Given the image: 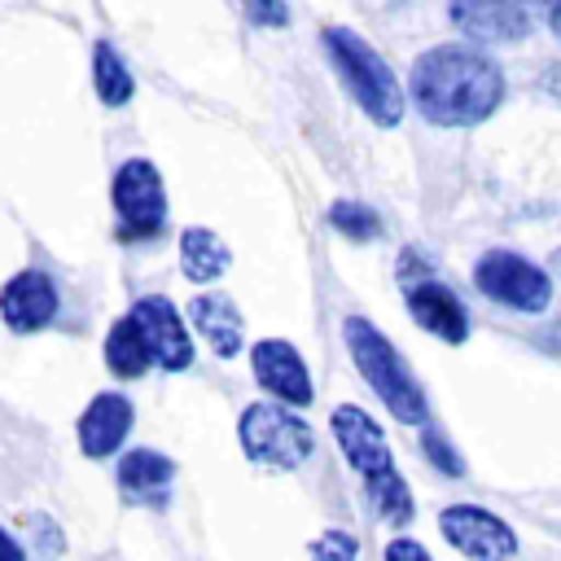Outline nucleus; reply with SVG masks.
<instances>
[{
  "label": "nucleus",
  "instance_id": "11",
  "mask_svg": "<svg viewBox=\"0 0 561 561\" xmlns=\"http://www.w3.org/2000/svg\"><path fill=\"white\" fill-rule=\"evenodd\" d=\"M250 368H254L259 386H263L272 399L289 403V408H307V403L316 399L311 373H307L302 355H298L285 337H263V342H254V346H250Z\"/></svg>",
  "mask_w": 561,
  "mask_h": 561
},
{
  "label": "nucleus",
  "instance_id": "21",
  "mask_svg": "<svg viewBox=\"0 0 561 561\" xmlns=\"http://www.w3.org/2000/svg\"><path fill=\"white\" fill-rule=\"evenodd\" d=\"M421 447H425V456H430L443 473H451V478H460V473H465V460H460V456H456V451H451V447H447L430 425H421Z\"/></svg>",
  "mask_w": 561,
  "mask_h": 561
},
{
  "label": "nucleus",
  "instance_id": "23",
  "mask_svg": "<svg viewBox=\"0 0 561 561\" xmlns=\"http://www.w3.org/2000/svg\"><path fill=\"white\" fill-rule=\"evenodd\" d=\"M307 552H311V557H355V552H359V543H355V539H346V535H324V539H316Z\"/></svg>",
  "mask_w": 561,
  "mask_h": 561
},
{
  "label": "nucleus",
  "instance_id": "29",
  "mask_svg": "<svg viewBox=\"0 0 561 561\" xmlns=\"http://www.w3.org/2000/svg\"><path fill=\"white\" fill-rule=\"evenodd\" d=\"M552 276H561V250L552 254Z\"/></svg>",
  "mask_w": 561,
  "mask_h": 561
},
{
  "label": "nucleus",
  "instance_id": "19",
  "mask_svg": "<svg viewBox=\"0 0 561 561\" xmlns=\"http://www.w3.org/2000/svg\"><path fill=\"white\" fill-rule=\"evenodd\" d=\"M92 88H96L101 105H110V110L114 105H127L131 92H136V79L127 70V61L114 53L110 39H96V48H92Z\"/></svg>",
  "mask_w": 561,
  "mask_h": 561
},
{
  "label": "nucleus",
  "instance_id": "20",
  "mask_svg": "<svg viewBox=\"0 0 561 561\" xmlns=\"http://www.w3.org/2000/svg\"><path fill=\"white\" fill-rule=\"evenodd\" d=\"M329 224H333L342 237H351V241H377V237H381V219H377L373 206H364V202H333V206H329Z\"/></svg>",
  "mask_w": 561,
  "mask_h": 561
},
{
  "label": "nucleus",
  "instance_id": "6",
  "mask_svg": "<svg viewBox=\"0 0 561 561\" xmlns=\"http://www.w3.org/2000/svg\"><path fill=\"white\" fill-rule=\"evenodd\" d=\"M473 285L482 298L500 302V307H513V311H526V316H539L548 311L552 302V280L539 263H530L526 254H513V250H486L478 263H473Z\"/></svg>",
  "mask_w": 561,
  "mask_h": 561
},
{
  "label": "nucleus",
  "instance_id": "17",
  "mask_svg": "<svg viewBox=\"0 0 561 561\" xmlns=\"http://www.w3.org/2000/svg\"><path fill=\"white\" fill-rule=\"evenodd\" d=\"M232 263V250L210 232V228H184L180 232V272L193 280V285H210L228 272Z\"/></svg>",
  "mask_w": 561,
  "mask_h": 561
},
{
  "label": "nucleus",
  "instance_id": "18",
  "mask_svg": "<svg viewBox=\"0 0 561 561\" xmlns=\"http://www.w3.org/2000/svg\"><path fill=\"white\" fill-rule=\"evenodd\" d=\"M105 368H110L114 377H123V381L145 377V373L153 368V359H149V351H145V337H140V329H136L131 316H123V320L105 333Z\"/></svg>",
  "mask_w": 561,
  "mask_h": 561
},
{
  "label": "nucleus",
  "instance_id": "10",
  "mask_svg": "<svg viewBox=\"0 0 561 561\" xmlns=\"http://www.w3.org/2000/svg\"><path fill=\"white\" fill-rule=\"evenodd\" d=\"M438 526L447 535V543L465 557H513L517 552V535L508 530V522H500L495 513L478 508V504H451L438 513Z\"/></svg>",
  "mask_w": 561,
  "mask_h": 561
},
{
  "label": "nucleus",
  "instance_id": "24",
  "mask_svg": "<svg viewBox=\"0 0 561 561\" xmlns=\"http://www.w3.org/2000/svg\"><path fill=\"white\" fill-rule=\"evenodd\" d=\"M386 557H390V561H403V557H416V561H425L430 552H425L416 539H394V543L386 548Z\"/></svg>",
  "mask_w": 561,
  "mask_h": 561
},
{
  "label": "nucleus",
  "instance_id": "1",
  "mask_svg": "<svg viewBox=\"0 0 561 561\" xmlns=\"http://www.w3.org/2000/svg\"><path fill=\"white\" fill-rule=\"evenodd\" d=\"M504 70L469 44L425 48L408 75V96L434 127H478L504 105Z\"/></svg>",
  "mask_w": 561,
  "mask_h": 561
},
{
  "label": "nucleus",
  "instance_id": "25",
  "mask_svg": "<svg viewBox=\"0 0 561 561\" xmlns=\"http://www.w3.org/2000/svg\"><path fill=\"white\" fill-rule=\"evenodd\" d=\"M539 88H543V92H548V96H552V101L561 105V61H552V66L543 70V79H539Z\"/></svg>",
  "mask_w": 561,
  "mask_h": 561
},
{
  "label": "nucleus",
  "instance_id": "15",
  "mask_svg": "<svg viewBox=\"0 0 561 561\" xmlns=\"http://www.w3.org/2000/svg\"><path fill=\"white\" fill-rule=\"evenodd\" d=\"M188 324L206 337V346H210L219 359H232V355L241 351V329H245V320H241L237 302H232L224 289L193 294V302H188Z\"/></svg>",
  "mask_w": 561,
  "mask_h": 561
},
{
  "label": "nucleus",
  "instance_id": "16",
  "mask_svg": "<svg viewBox=\"0 0 561 561\" xmlns=\"http://www.w3.org/2000/svg\"><path fill=\"white\" fill-rule=\"evenodd\" d=\"M175 478V460L162 456V451H149V447H136L118 460V486L127 500L136 504H158L167 500V486Z\"/></svg>",
  "mask_w": 561,
  "mask_h": 561
},
{
  "label": "nucleus",
  "instance_id": "5",
  "mask_svg": "<svg viewBox=\"0 0 561 561\" xmlns=\"http://www.w3.org/2000/svg\"><path fill=\"white\" fill-rule=\"evenodd\" d=\"M237 438H241V451L267 469H298L316 451L311 425L280 399L276 403H267V399L250 403L237 421Z\"/></svg>",
  "mask_w": 561,
  "mask_h": 561
},
{
  "label": "nucleus",
  "instance_id": "9",
  "mask_svg": "<svg viewBox=\"0 0 561 561\" xmlns=\"http://www.w3.org/2000/svg\"><path fill=\"white\" fill-rule=\"evenodd\" d=\"M127 316L136 320V329L145 337V351H149V359L158 368L180 373V368L193 364V342H188V329H184V320H180V311H175L171 298L145 294V298H136V307Z\"/></svg>",
  "mask_w": 561,
  "mask_h": 561
},
{
  "label": "nucleus",
  "instance_id": "7",
  "mask_svg": "<svg viewBox=\"0 0 561 561\" xmlns=\"http://www.w3.org/2000/svg\"><path fill=\"white\" fill-rule=\"evenodd\" d=\"M114 210H118V237L127 241H149L167 228V193L162 175L149 158H127L114 171Z\"/></svg>",
  "mask_w": 561,
  "mask_h": 561
},
{
  "label": "nucleus",
  "instance_id": "13",
  "mask_svg": "<svg viewBox=\"0 0 561 561\" xmlns=\"http://www.w3.org/2000/svg\"><path fill=\"white\" fill-rule=\"evenodd\" d=\"M403 307H408V316H412L425 333H434V337H443V342H451V346H460V342L469 337L465 302H460L443 280H408V285H403Z\"/></svg>",
  "mask_w": 561,
  "mask_h": 561
},
{
  "label": "nucleus",
  "instance_id": "2",
  "mask_svg": "<svg viewBox=\"0 0 561 561\" xmlns=\"http://www.w3.org/2000/svg\"><path fill=\"white\" fill-rule=\"evenodd\" d=\"M329 425H333V438H337L342 456H346L351 469L364 478L373 508H377L390 526H408L412 513H416V504H412V491H408L403 473L394 469V456H390V443H386L381 425H377L364 408H355V403L333 408Z\"/></svg>",
  "mask_w": 561,
  "mask_h": 561
},
{
  "label": "nucleus",
  "instance_id": "28",
  "mask_svg": "<svg viewBox=\"0 0 561 561\" xmlns=\"http://www.w3.org/2000/svg\"><path fill=\"white\" fill-rule=\"evenodd\" d=\"M543 22H548V31L561 39V0H552V4H548V18H543Z\"/></svg>",
  "mask_w": 561,
  "mask_h": 561
},
{
  "label": "nucleus",
  "instance_id": "4",
  "mask_svg": "<svg viewBox=\"0 0 561 561\" xmlns=\"http://www.w3.org/2000/svg\"><path fill=\"white\" fill-rule=\"evenodd\" d=\"M342 342L359 368V377L377 390V399L386 403V412L399 425H425V394L416 386V377L408 373V364L399 359V351L390 346V337L364 320V316H346L342 320Z\"/></svg>",
  "mask_w": 561,
  "mask_h": 561
},
{
  "label": "nucleus",
  "instance_id": "8",
  "mask_svg": "<svg viewBox=\"0 0 561 561\" xmlns=\"http://www.w3.org/2000/svg\"><path fill=\"white\" fill-rule=\"evenodd\" d=\"M552 0H447V18L465 39L478 44H522Z\"/></svg>",
  "mask_w": 561,
  "mask_h": 561
},
{
  "label": "nucleus",
  "instance_id": "22",
  "mask_svg": "<svg viewBox=\"0 0 561 561\" xmlns=\"http://www.w3.org/2000/svg\"><path fill=\"white\" fill-rule=\"evenodd\" d=\"M245 18L254 26H289V4L285 0H241Z\"/></svg>",
  "mask_w": 561,
  "mask_h": 561
},
{
  "label": "nucleus",
  "instance_id": "26",
  "mask_svg": "<svg viewBox=\"0 0 561 561\" xmlns=\"http://www.w3.org/2000/svg\"><path fill=\"white\" fill-rule=\"evenodd\" d=\"M22 552H26V548H22V543L0 526V561H22Z\"/></svg>",
  "mask_w": 561,
  "mask_h": 561
},
{
  "label": "nucleus",
  "instance_id": "3",
  "mask_svg": "<svg viewBox=\"0 0 561 561\" xmlns=\"http://www.w3.org/2000/svg\"><path fill=\"white\" fill-rule=\"evenodd\" d=\"M320 44L342 79V88L351 92V101L377 123V127H394L403 118V88L394 79V70L386 66V57L351 26H324Z\"/></svg>",
  "mask_w": 561,
  "mask_h": 561
},
{
  "label": "nucleus",
  "instance_id": "27",
  "mask_svg": "<svg viewBox=\"0 0 561 561\" xmlns=\"http://www.w3.org/2000/svg\"><path fill=\"white\" fill-rule=\"evenodd\" d=\"M539 342H543L548 351H557V355H561V320H557V324H548V329L539 333Z\"/></svg>",
  "mask_w": 561,
  "mask_h": 561
},
{
  "label": "nucleus",
  "instance_id": "12",
  "mask_svg": "<svg viewBox=\"0 0 561 561\" xmlns=\"http://www.w3.org/2000/svg\"><path fill=\"white\" fill-rule=\"evenodd\" d=\"M57 307H61V298H57L53 276H44L35 267L9 276L4 289H0V316H4V324L13 333H35V329L53 324Z\"/></svg>",
  "mask_w": 561,
  "mask_h": 561
},
{
  "label": "nucleus",
  "instance_id": "14",
  "mask_svg": "<svg viewBox=\"0 0 561 561\" xmlns=\"http://www.w3.org/2000/svg\"><path fill=\"white\" fill-rule=\"evenodd\" d=\"M131 416L136 412H131L127 394H114V390L92 394V403L79 412V451L92 456V460L114 456L123 447L127 430H131Z\"/></svg>",
  "mask_w": 561,
  "mask_h": 561
}]
</instances>
